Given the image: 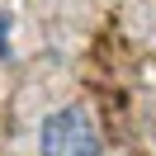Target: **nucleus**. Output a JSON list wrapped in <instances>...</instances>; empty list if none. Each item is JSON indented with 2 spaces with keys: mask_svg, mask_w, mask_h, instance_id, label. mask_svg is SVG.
Segmentation results:
<instances>
[{
  "mask_svg": "<svg viewBox=\"0 0 156 156\" xmlns=\"http://www.w3.org/2000/svg\"><path fill=\"white\" fill-rule=\"evenodd\" d=\"M38 147H43V156H104L99 133H95V123H90V114L80 104H66V109L43 118Z\"/></svg>",
  "mask_w": 156,
  "mask_h": 156,
  "instance_id": "nucleus-1",
  "label": "nucleus"
}]
</instances>
